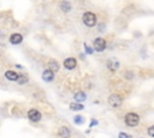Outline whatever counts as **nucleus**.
Returning <instances> with one entry per match:
<instances>
[{
  "label": "nucleus",
  "mask_w": 154,
  "mask_h": 138,
  "mask_svg": "<svg viewBox=\"0 0 154 138\" xmlns=\"http://www.w3.org/2000/svg\"><path fill=\"white\" fill-rule=\"evenodd\" d=\"M59 7H60V10L63 11V12H70L71 11V8H72V6H71V2H69V1H61L60 4H59Z\"/></svg>",
  "instance_id": "14"
},
{
  "label": "nucleus",
  "mask_w": 154,
  "mask_h": 138,
  "mask_svg": "<svg viewBox=\"0 0 154 138\" xmlns=\"http://www.w3.org/2000/svg\"><path fill=\"white\" fill-rule=\"evenodd\" d=\"M84 52H85L87 55H91V54L94 53V49H93L90 46H88L87 43H84Z\"/></svg>",
  "instance_id": "17"
},
{
  "label": "nucleus",
  "mask_w": 154,
  "mask_h": 138,
  "mask_svg": "<svg viewBox=\"0 0 154 138\" xmlns=\"http://www.w3.org/2000/svg\"><path fill=\"white\" fill-rule=\"evenodd\" d=\"M118 138H132V136L129 134V133H126V132H119Z\"/></svg>",
  "instance_id": "20"
},
{
  "label": "nucleus",
  "mask_w": 154,
  "mask_h": 138,
  "mask_svg": "<svg viewBox=\"0 0 154 138\" xmlns=\"http://www.w3.org/2000/svg\"><path fill=\"white\" fill-rule=\"evenodd\" d=\"M42 79L45 80V82H47V83H51L53 79H54V72L53 71H51V70H45L43 72H42Z\"/></svg>",
  "instance_id": "9"
},
{
  "label": "nucleus",
  "mask_w": 154,
  "mask_h": 138,
  "mask_svg": "<svg viewBox=\"0 0 154 138\" xmlns=\"http://www.w3.org/2000/svg\"><path fill=\"white\" fill-rule=\"evenodd\" d=\"M63 65H64V67H65L66 70H73V68L77 66V60H76V58L70 56V58H67V59L64 60Z\"/></svg>",
  "instance_id": "7"
},
{
  "label": "nucleus",
  "mask_w": 154,
  "mask_h": 138,
  "mask_svg": "<svg viewBox=\"0 0 154 138\" xmlns=\"http://www.w3.org/2000/svg\"><path fill=\"white\" fill-rule=\"evenodd\" d=\"M124 122L129 127H136L140 124V115L135 112H129L124 116Z\"/></svg>",
  "instance_id": "1"
},
{
  "label": "nucleus",
  "mask_w": 154,
  "mask_h": 138,
  "mask_svg": "<svg viewBox=\"0 0 154 138\" xmlns=\"http://www.w3.org/2000/svg\"><path fill=\"white\" fill-rule=\"evenodd\" d=\"M97 125H99V121L96 119H91L90 120V124H89L90 127H94V126H97Z\"/></svg>",
  "instance_id": "22"
},
{
  "label": "nucleus",
  "mask_w": 154,
  "mask_h": 138,
  "mask_svg": "<svg viewBox=\"0 0 154 138\" xmlns=\"http://www.w3.org/2000/svg\"><path fill=\"white\" fill-rule=\"evenodd\" d=\"M8 40H10V43H12V44H19L23 41V36L20 34H18V32H14V34H12L10 36Z\"/></svg>",
  "instance_id": "10"
},
{
  "label": "nucleus",
  "mask_w": 154,
  "mask_h": 138,
  "mask_svg": "<svg viewBox=\"0 0 154 138\" xmlns=\"http://www.w3.org/2000/svg\"><path fill=\"white\" fill-rule=\"evenodd\" d=\"M70 109L73 110V112H79V110H83L84 109V106L82 103L72 102V103H70Z\"/></svg>",
  "instance_id": "15"
},
{
  "label": "nucleus",
  "mask_w": 154,
  "mask_h": 138,
  "mask_svg": "<svg viewBox=\"0 0 154 138\" xmlns=\"http://www.w3.org/2000/svg\"><path fill=\"white\" fill-rule=\"evenodd\" d=\"M73 122L76 124V125H83L84 122H85V118L83 116V115H75L73 116Z\"/></svg>",
  "instance_id": "16"
},
{
  "label": "nucleus",
  "mask_w": 154,
  "mask_h": 138,
  "mask_svg": "<svg viewBox=\"0 0 154 138\" xmlns=\"http://www.w3.org/2000/svg\"><path fill=\"white\" fill-rule=\"evenodd\" d=\"M106 66H107V68L109 70V71H116V70H118L119 68V66H120V64H119V61L116 59V58H109L107 61H106Z\"/></svg>",
  "instance_id": "6"
},
{
  "label": "nucleus",
  "mask_w": 154,
  "mask_h": 138,
  "mask_svg": "<svg viewBox=\"0 0 154 138\" xmlns=\"http://www.w3.org/2000/svg\"><path fill=\"white\" fill-rule=\"evenodd\" d=\"M16 67H17V68H23V66H22V65H18V64L16 65Z\"/></svg>",
  "instance_id": "23"
},
{
  "label": "nucleus",
  "mask_w": 154,
  "mask_h": 138,
  "mask_svg": "<svg viewBox=\"0 0 154 138\" xmlns=\"http://www.w3.org/2000/svg\"><path fill=\"white\" fill-rule=\"evenodd\" d=\"M18 84H24V83H26L28 82V77L26 76H24V74H20L19 77H18Z\"/></svg>",
  "instance_id": "18"
},
{
  "label": "nucleus",
  "mask_w": 154,
  "mask_h": 138,
  "mask_svg": "<svg viewBox=\"0 0 154 138\" xmlns=\"http://www.w3.org/2000/svg\"><path fill=\"white\" fill-rule=\"evenodd\" d=\"M82 20H83V23H84L85 26L91 28V26H95V25H96L97 18H96L95 13L88 11V12H84V13H83V16H82Z\"/></svg>",
  "instance_id": "2"
},
{
  "label": "nucleus",
  "mask_w": 154,
  "mask_h": 138,
  "mask_svg": "<svg viewBox=\"0 0 154 138\" xmlns=\"http://www.w3.org/2000/svg\"><path fill=\"white\" fill-rule=\"evenodd\" d=\"M107 102H108V104H109L112 108H118V107L122 106V103H123V98H122L118 94H112V95H109Z\"/></svg>",
  "instance_id": "3"
},
{
  "label": "nucleus",
  "mask_w": 154,
  "mask_h": 138,
  "mask_svg": "<svg viewBox=\"0 0 154 138\" xmlns=\"http://www.w3.org/2000/svg\"><path fill=\"white\" fill-rule=\"evenodd\" d=\"M18 77H19V74L16 73V72L12 71V70H8V71L5 72V78L8 79V80H11V82H14V80L17 82V80H18Z\"/></svg>",
  "instance_id": "13"
},
{
  "label": "nucleus",
  "mask_w": 154,
  "mask_h": 138,
  "mask_svg": "<svg viewBox=\"0 0 154 138\" xmlns=\"http://www.w3.org/2000/svg\"><path fill=\"white\" fill-rule=\"evenodd\" d=\"M147 134H148L149 137L154 138V125H152V126H149V127L147 128Z\"/></svg>",
  "instance_id": "19"
},
{
  "label": "nucleus",
  "mask_w": 154,
  "mask_h": 138,
  "mask_svg": "<svg viewBox=\"0 0 154 138\" xmlns=\"http://www.w3.org/2000/svg\"><path fill=\"white\" fill-rule=\"evenodd\" d=\"M47 67H48V70H51V71H53V72H57V71H59V68H60L59 62H58L57 60H54V59L48 60V62H47Z\"/></svg>",
  "instance_id": "11"
},
{
  "label": "nucleus",
  "mask_w": 154,
  "mask_h": 138,
  "mask_svg": "<svg viewBox=\"0 0 154 138\" xmlns=\"http://www.w3.org/2000/svg\"><path fill=\"white\" fill-rule=\"evenodd\" d=\"M124 76H125V78H126V79H132L134 73H132L131 71H128V72H125V73H124Z\"/></svg>",
  "instance_id": "21"
},
{
  "label": "nucleus",
  "mask_w": 154,
  "mask_h": 138,
  "mask_svg": "<svg viewBox=\"0 0 154 138\" xmlns=\"http://www.w3.org/2000/svg\"><path fill=\"white\" fill-rule=\"evenodd\" d=\"M28 118H29V120H30V121H32V122H37V121H40V120H41L42 114H41V112H40V110H37V109L32 108V109H30V110L28 112Z\"/></svg>",
  "instance_id": "5"
},
{
  "label": "nucleus",
  "mask_w": 154,
  "mask_h": 138,
  "mask_svg": "<svg viewBox=\"0 0 154 138\" xmlns=\"http://www.w3.org/2000/svg\"><path fill=\"white\" fill-rule=\"evenodd\" d=\"M93 49L96 50V52H99V53L103 52L106 49V41H105V38L96 37L94 40V42H93Z\"/></svg>",
  "instance_id": "4"
},
{
  "label": "nucleus",
  "mask_w": 154,
  "mask_h": 138,
  "mask_svg": "<svg viewBox=\"0 0 154 138\" xmlns=\"http://www.w3.org/2000/svg\"><path fill=\"white\" fill-rule=\"evenodd\" d=\"M73 98H75V102H77V103L84 102L87 100V94L84 91H77V92H75Z\"/></svg>",
  "instance_id": "12"
},
{
  "label": "nucleus",
  "mask_w": 154,
  "mask_h": 138,
  "mask_svg": "<svg viewBox=\"0 0 154 138\" xmlns=\"http://www.w3.org/2000/svg\"><path fill=\"white\" fill-rule=\"evenodd\" d=\"M58 136L60 138H70L71 136V130L67 127V126H61L59 130H58Z\"/></svg>",
  "instance_id": "8"
}]
</instances>
